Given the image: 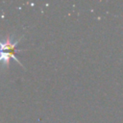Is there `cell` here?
Returning a JSON list of instances; mask_svg holds the SVG:
<instances>
[{
    "label": "cell",
    "instance_id": "cell-1",
    "mask_svg": "<svg viewBox=\"0 0 123 123\" xmlns=\"http://www.w3.org/2000/svg\"><path fill=\"white\" fill-rule=\"evenodd\" d=\"M18 41L19 39H17L14 42H11V39L9 37L6 38L5 42L0 41V62H5L6 64H9L10 59L12 58L15 62L21 64V62L18 61V59L15 56V53L17 51L15 48Z\"/></svg>",
    "mask_w": 123,
    "mask_h": 123
}]
</instances>
